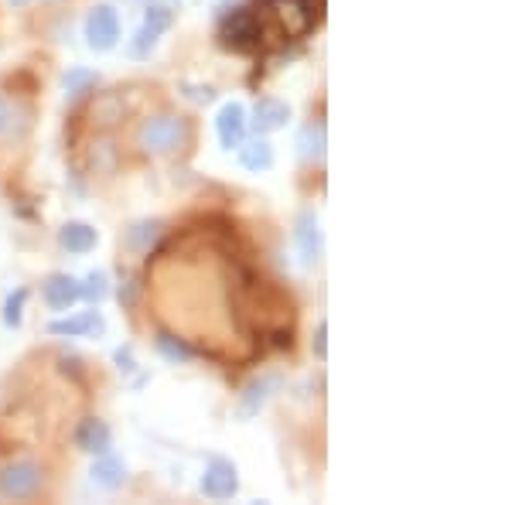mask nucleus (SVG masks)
<instances>
[{"mask_svg": "<svg viewBox=\"0 0 512 505\" xmlns=\"http://www.w3.org/2000/svg\"><path fill=\"white\" fill-rule=\"evenodd\" d=\"M134 147L144 157H185L195 147V123L181 113H151L134 127Z\"/></svg>", "mask_w": 512, "mask_h": 505, "instance_id": "obj_1", "label": "nucleus"}, {"mask_svg": "<svg viewBox=\"0 0 512 505\" xmlns=\"http://www.w3.org/2000/svg\"><path fill=\"white\" fill-rule=\"evenodd\" d=\"M219 41L222 48L239 55H250L263 45V21L253 7H233L219 24Z\"/></svg>", "mask_w": 512, "mask_h": 505, "instance_id": "obj_2", "label": "nucleus"}, {"mask_svg": "<svg viewBox=\"0 0 512 505\" xmlns=\"http://www.w3.org/2000/svg\"><path fill=\"white\" fill-rule=\"evenodd\" d=\"M45 488V468L38 461H11L0 468V502H28Z\"/></svg>", "mask_w": 512, "mask_h": 505, "instance_id": "obj_3", "label": "nucleus"}, {"mask_svg": "<svg viewBox=\"0 0 512 505\" xmlns=\"http://www.w3.org/2000/svg\"><path fill=\"white\" fill-rule=\"evenodd\" d=\"M86 45L93 52H113L120 45V14L110 4H96L86 14Z\"/></svg>", "mask_w": 512, "mask_h": 505, "instance_id": "obj_4", "label": "nucleus"}, {"mask_svg": "<svg viewBox=\"0 0 512 505\" xmlns=\"http://www.w3.org/2000/svg\"><path fill=\"white\" fill-rule=\"evenodd\" d=\"M171 21H175L171 7H161V4L147 7V11H144V24H140L134 41H130V55H134V59H144V55H151V48L158 45V38L171 28Z\"/></svg>", "mask_w": 512, "mask_h": 505, "instance_id": "obj_5", "label": "nucleus"}, {"mask_svg": "<svg viewBox=\"0 0 512 505\" xmlns=\"http://www.w3.org/2000/svg\"><path fill=\"white\" fill-rule=\"evenodd\" d=\"M236 492H239L236 465L226 458H212L209 465H205V475H202V495L212 502H226V499H233Z\"/></svg>", "mask_w": 512, "mask_h": 505, "instance_id": "obj_6", "label": "nucleus"}, {"mask_svg": "<svg viewBox=\"0 0 512 505\" xmlns=\"http://www.w3.org/2000/svg\"><path fill=\"white\" fill-rule=\"evenodd\" d=\"M294 246L301 256V267H315L321 260V226H318V212L304 209L294 219Z\"/></svg>", "mask_w": 512, "mask_h": 505, "instance_id": "obj_7", "label": "nucleus"}, {"mask_svg": "<svg viewBox=\"0 0 512 505\" xmlns=\"http://www.w3.org/2000/svg\"><path fill=\"white\" fill-rule=\"evenodd\" d=\"M270 11L274 18L284 24L287 38H301L315 28V11H311V0H270Z\"/></svg>", "mask_w": 512, "mask_h": 505, "instance_id": "obj_8", "label": "nucleus"}, {"mask_svg": "<svg viewBox=\"0 0 512 505\" xmlns=\"http://www.w3.org/2000/svg\"><path fill=\"white\" fill-rule=\"evenodd\" d=\"M325 151H328V127L325 120H308L297 134V157H301L308 168H321L325 164Z\"/></svg>", "mask_w": 512, "mask_h": 505, "instance_id": "obj_9", "label": "nucleus"}, {"mask_svg": "<svg viewBox=\"0 0 512 505\" xmlns=\"http://www.w3.org/2000/svg\"><path fill=\"white\" fill-rule=\"evenodd\" d=\"M79 301H82V287L76 277H69V273H52V277L45 280V304L52 311L69 314Z\"/></svg>", "mask_w": 512, "mask_h": 505, "instance_id": "obj_10", "label": "nucleus"}, {"mask_svg": "<svg viewBox=\"0 0 512 505\" xmlns=\"http://www.w3.org/2000/svg\"><path fill=\"white\" fill-rule=\"evenodd\" d=\"M287 120H291V106L284 103V99L277 96H260L253 106V120L250 127L256 134H274V130L287 127Z\"/></svg>", "mask_w": 512, "mask_h": 505, "instance_id": "obj_11", "label": "nucleus"}, {"mask_svg": "<svg viewBox=\"0 0 512 505\" xmlns=\"http://www.w3.org/2000/svg\"><path fill=\"white\" fill-rule=\"evenodd\" d=\"M246 127H250V120H246V110L243 103H226L219 110L216 117V134H219V144L226 147V151H233L246 140Z\"/></svg>", "mask_w": 512, "mask_h": 505, "instance_id": "obj_12", "label": "nucleus"}, {"mask_svg": "<svg viewBox=\"0 0 512 505\" xmlns=\"http://www.w3.org/2000/svg\"><path fill=\"white\" fill-rule=\"evenodd\" d=\"M86 168L93 171V175H99V178L117 175V168H120V147H117V140L106 137V134H99L93 144H89Z\"/></svg>", "mask_w": 512, "mask_h": 505, "instance_id": "obj_13", "label": "nucleus"}, {"mask_svg": "<svg viewBox=\"0 0 512 505\" xmlns=\"http://www.w3.org/2000/svg\"><path fill=\"white\" fill-rule=\"evenodd\" d=\"M76 447L79 451H86V454H106L113 447V430L106 420H99V417H86L82 424L76 427Z\"/></svg>", "mask_w": 512, "mask_h": 505, "instance_id": "obj_14", "label": "nucleus"}, {"mask_svg": "<svg viewBox=\"0 0 512 505\" xmlns=\"http://www.w3.org/2000/svg\"><path fill=\"white\" fill-rule=\"evenodd\" d=\"M99 331H103V318L96 311H82L48 325V335H59V338H86V335H99Z\"/></svg>", "mask_w": 512, "mask_h": 505, "instance_id": "obj_15", "label": "nucleus"}, {"mask_svg": "<svg viewBox=\"0 0 512 505\" xmlns=\"http://www.w3.org/2000/svg\"><path fill=\"white\" fill-rule=\"evenodd\" d=\"M59 243H62L65 253L86 256V253L96 250L99 236H96V229L89 226V222H65V226L59 229Z\"/></svg>", "mask_w": 512, "mask_h": 505, "instance_id": "obj_16", "label": "nucleus"}, {"mask_svg": "<svg viewBox=\"0 0 512 505\" xmlns=\"http://www.w3.org/2000/svg\"><path fill=\"white\" fill-rule=\"evenodd\" d=\"M277 386H280V376H260V379H253V383L246 386L243 400H239V417H243V420L256 417V413L267 407V400L274 396Z\"/></svg>", "mask_w": 512, "mask_h": 505, "instance_id": "obj_17", "label": "nucleus"}, {"mask_svg": "<svg viewBox=\"0 0 512 505\" xmlns=\"http://www.w3.org/2000/svg\"><path fill=\"white\" fill-rule=\"evenodd\" d=\"M93 482L99 488H106V492H117V488H123V482H127V465H123L120 458H113L110 451L99 454V461L93 465Z\"/></svg>", "mask_w": 512, "mask_h": 505, "instance_id": "obj_18", "label": "nucleus"}, {"mask_svg": "<svg viewBox=\"0 0 512 505\" xmlns=\"http://www.w3.org/2000/svg\"><path fill=\"white\" fill-rule=\"evenodd\" d=\"M239 164L253 175L274 168V144L270 140H250V144H239Z\"/></svg>", "mask_w": 512, "mask_h": 505, "instance_id": "obj_19", "label": "nucleus"}, {"mask_svg": "<svg viewBox=\"0 0 512 505\" xmlns=\"http://www.w3.org/2000/svg\"><path fill=\"white\" fill-rule=\"evenodd\" d=\"M123 113H127V106H123V96L120 93H103L93 99V120L99 130H110L117 127L123 120Z\"/></svg>", "mask_w": 512, "mask_h": 505, "instance_id": "obj_20", "label": "nucleus"}, {"mask_svg": "<svg viewBox=\"0 0 512 505\" xmlns=\"http://www.w3.org/2000/svg\"><path fill=\"white\" fill-rule=\"evenodd\" d=\"M154 342H158V352L164 355V359L168 362H175V366H185V362H192L195 359V349L192 345L185 342V338H178V335H171V331H158V338H154Z\"/></svg>", "mask_w": 512, "mask_h": 505, "instance_id": "obj_21", "label": "nucleus"}, {"mask_svg": "<svg viewBox=\"0 0 512 505\" xmlns=\"http://www.w3.org/2000/svg\"><path fill=\"white\" fill-rule=\"evenodd\" d=\"M99 86V76L89 69H69V76H65V96L69 99H82L89 93H96Z\"/></svg>", "mask_w": 512, "mask_h": 505, "instance_id": "obj_22", "label": "nucleus"}, {"mask_svg": "<svg viewBox=\"0 0 512 505\" xmlns=\"http://www.w3.org/2000/svg\"><path fill=\"white\" fill-rule=\"evenodd\" d=\"M79 287H82V301H89V304L106 301V294H110V280H106L103 270H96V273H89L86 280H79Z\"/></svg>", "mask_w": 512, "mask_h": 505, "instance_id": "obj_23", "label": "nucleus"}, {"mask_svg": "<svg viewBox=\"0 0 512 505\" xmlns=\"http://www.w3.org/2000/svg\"><path fill=\"white\" fill-rule=\"evenodd\" d=\"M24 304H28V287H18L14 294H7V301H4V325L7 328H21Z\"/></svg>", "mask_w": 512, "mask_h": 505, "instance_id": "obj_24", "label": "nucleus"}, {"mask_svg": "<svg viewBox=\"0 0 512 505\" xmlns=\"http://www.w3.org/2000/svg\"><path fill=\"white\" fill-rule=\"evenodd\" d=\"M161 229H164L161 222H140V226H134V229L127 233V246H134V250H144L147 239L154 243V239L161 236Z\"/></svg>", "mask_w": 512, "mask_h": 505, "instance_id": "obj_25", "label": "nucleus"}, {"mask_svg": "<svg viewBox=\"0 0 512 505\" xmlns=\"http://www.w3.org/2000/svg\"><path fill=\"white\" fill-rule=\"evenodd\" d=\"M311 349H315V355L321 362L328 359V321L321 318L318 321V328H315V338H311Z\"/></svg>", "mask_w": 512, "mask_h": 505, "instance_id": "obj_26", "label": "nucleus"}, {"mask_svg": "<svg viewBox=\"0 0 512 505\" xmlns=\"http://www.w3.org/2000/svg\"><path fill=\"white\" fill-rule=\"evenodd\" d=\"M7 127H11V103L0 96V137L7 134Z\"/></svg>", "mask_w": 512, "mask_h": 505, "instance_id": "obj_27", "label": "nucleus"}, {"mask_svg": "<svg viewBox=\"0 0 512 505\" xmlns=\"http://www.w3.org/2000/svg\"><path fill=\"white\" fill-rule=\"evenodd\" d=\"M11 4H18V7H24V4H28V0H11Z\"/></svg>", "mask_w": 512, "mask_h": 505, "instance_id": "obj_28", "label": "nucleus"}, {"mask_svg": "<svg viewBox=\"0 0 512 505\" xmlns=\"http://www.w3.org/2000/svg\"><path fill=\"white\" fill-rule=\"evenodd\" d=\"M45 4H62V0H45Z\"/></svg>", "mask_w": 512, "mask_h": 505, "instance_id": "obj_29", "label": "nucleus"}]
</instances>
